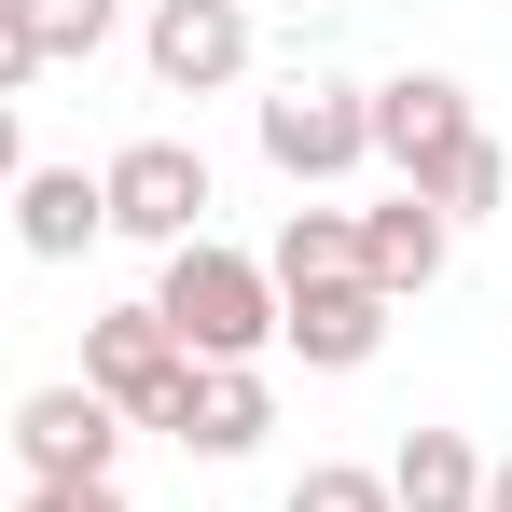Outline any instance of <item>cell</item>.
<instances>
[{"label": "cell", "mask_w": 512, "mask_h": 512, "mask_svg": "<svg viewBox=\"0 0 512 512\" xmlns=\"http://www.w3.org/2000/svg\"><path fill=\"white\" fill-rule=\"evenodd\" d=\"M153 319H167L180 360H263V346H277V277H263L250 250H222V236H194V250H167Z\"/></svg>", "instance_id": "1"}, {"label": "cell", "mask_w": 512, "mask_h": 512, "mask_svg": "<svg viewBox=\"0 0 512 512\" xmlns=\"http://www.w3.org/2000/svg\"><path fill=\"white\" fill-rule=\"evenodd\" d=\"M97 208H111V236H139V250H194V236H208V153H194V139H125V153L97 167Z\"/></svg>", "instance_id": "2"}, {"label": "cell", "mask_w": 512, "mask_h": 512, "mask_svg": "<svg viewBox=\"0 0 512 512\" xmlns=\"http://www.w3.org/2000/svg\"><path fill=\"white\" fill-rule=\"evenodd\" d=\"M263 167L291 180V194H319V180H346V167H374V125H360V84H277L263 97Z\"/></svg>", "instance_id": "3"}, {"label": "cell", "mask_w": 512, "mask_h": 512, "mask_svg": "<svg viewBox=\"0 0 512 512\" xmlns=\"http://www.w3.org/2000/svg\"><path fill=\"white\" fill-rule=\"evenodd\" d=\"M84 388H97L125 429H167L180 388H194V360L167 346V319H153V305H111V319H84Z\"/></svg>", "instance_id": "4"}, {"label": "cell", "mask_w": 512, "mask_h": 512, "mask_svg": "<svg viewBox=\"0 0 512 512\" xmlns=\"http://www.w3.org/2000/svg\"><path fill=\"white\" fill-rule=\"evenodd\" d=\"M360 125H374V167H388V180H429L485 111H471L457 70H388V84H360Z\"/></svg>", "instance_id": "5"}, {"label": "cell", "mask_w": 512, "mask_h": 512, "mask_svg": "<svg viewBox=\"0 0 512 512\" xmlns=\"http://www.w3.org/2000/svg\"><path fill=\"white\" fill-rule=\"evenodd\" d=\"M14 457H28V485H111L125 416L97 402L84 374H70V388H28V402H14Z\"/></svg>", "instance_id": "6"}, {"label": "cell", "mask_w": 512, "mask_h": 512, "mask_svg": "<svg viewBox=\"0 0 512 512\" xmlns=\"http://www.w3.org/2000/svg\"><path fill=\"white\" fill-rule=\"evenodd\" d=\"M139 56H153L167 97H222L250 70V0H153L139 14Z\"/></svg>", "instance_id": "7"}, {"label": "cell", "mask_w": 512, "mask_h": 512, "mask_svg": "<svg viewBox=\"0 0 512 512\" xmlns=\"http://www.w3.org/2000/svg\"><path fill=\"white\" fill-rule=\"evenodd\" d=\"M277 346H291L305 374H360V360L388 346V291H374V277H333V291H277Z\"/></svg>", "instance_id": "8"}, {"label": "cell", "mask_w": 512, "mask_h": 512, "mask_svg": "<svg viewBox=\"0 0 512 512\" xmlns=\"http://www.w3.org/2000/svg\"><path fill=\"white\" fill-rule=\"evenodd\" d=\"M263 429H277V388H263V360H194V388H180V416H167V443L180 457H250Z\"/></svg>", "instance_id": "9"}, {"label": "cell", "mask_w": 512, "mask_h": 512, "mask_svg": "<svg viewBox=\"0 0 512 512\" xmlns=\"http://www.w3.org/2000/svg\"><path fill=\"white\" fill-rule=\"evenodd\" d=\"M443 263H457V222H443L429 194H388V208H360V277H374L388 305H416Z\"/></svg>", "instance_id": "10"}, {"label": "cell", "mask_w": 512, "mask_h": 512, "mask_svg": "<svg viewBox=\"0 0 512 512\" xmlns=\"http://www.w3.org/2000/svg\"><path fill=\"white\" fill-rule=\"evenodd\" d=\"M97 236H111V208H97L84 167H28V180H14V250H28V263H84Z\"/></svg>", "instance_id": "11"}, {"label": "cell", "mask_w": 512, "mask_h": 512, "mask_svg": "<svg viewBox=\"0 0 512 512\" xmlns=\"http://www.w3.org/2000/svg\"><path fill=\"white\" fill-rule=\"evenodd\" d=\"M388 512H485V443H471V429H402Z\"/></svg>", "instance_id": "12"}, {"label": "cell", "mask_w": 512, "mask_h": 512, "mask_svg": "<svg viewBox=\"0 0 512 512\" xmlns=\"http://www.w3.org/2000/svg\"><path fill=\"white\" fill-rule=\"evenodd\" d=\"M263 277H277V291H333V277H360V208H291L277 250H263Z\"/></svg>", "instance_id": "13"}, {"label": "cell", "mask_w": 512, "mask_h": 512, "mask_svg": "<svg viewBox=\"0 0 512 512\" xmlns=\"http://www.w3.org/2000/svg\"><path fill=\"white\" fill-rule=\"evenodd\" d=\"M402 194H429L443 222H485V208H499V194H512V153H499V139H485V125H471V139H457V153H443V167H429V180H402Z\"/></svg>", "instance_id": "14"}, {"label": "cell", "mask_w": 512, "mask_h": 512, "mask_svg": "<svg viewBox=\"0 0 512 512\" xmlns=\"http://www.w3.org/2000/svg\"><path fill=\"white\" fill-rule=\"evenodd\" d=\"M125 28V0H28V42H42V70H70V56H97Z\"/></svg>", "instance_id": "15"}, {"label": "cell", "mask_w": 512, "mask_h": 512, "mask_svg": "<svg viewBox=\"0 0 512 512\" xmlns=\"http://www.w3.org/2000/svg\"><path fill=\"white\" fill-rule=\"evenodd\" d=\"M277 512H388V471H360V457H305Z\"/></svg>", "instance_id": "16"}, {"label": "cell", "mask_w": 512, "mask_h": 512, "mask_svg": "<svg viewBox=\"0 0 512 512\" xmlns=\"http://www.w3.org/2000/svg\"><path fill=\"white\" fill-rule=\"evenodd\" d=\"M42 84V42H28V0H0V97Z\"/></svg>", "instance_id": "17"}, {"label": "cell", "mask_w": 512, "mask_h": 512, "mask_svg": "<svg viewBox=\"0 0 512 512\" xmlns=\"http://www.w3.org/2000/svg\"><path fill=\"white\" fill-rule=\"evenodd\" d=\"M14 512H125V485H28Z\"/></svg>", "instance_id": "18"}, {"label": "cell", "mask_w": 512, "mask_h": 512, "mask_svg": "<svg viewBox=\"0 0 512 512\" xmlns=\"http://www.w3.org/2000/svg\"><path fill=\"white\" fill-rule=\"evenodd\" d=\"M28 180V125H14V97H0V194Z\"/></svg>", "instance_id": "19"}, {"label": "cell", "mask_w": 512, "mask_h": 512, "mask_svg": "<svg viewBox=\"0 0 512 512\" xmlns=\"http://www.w3.org/2000/svg\"><path fill=\"white\" fill-rule=\"evenodd\" d=\"M485 512H512V457H485Z\"/></svg>", "instance_id": "20"}]
</instances>
